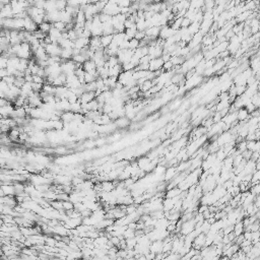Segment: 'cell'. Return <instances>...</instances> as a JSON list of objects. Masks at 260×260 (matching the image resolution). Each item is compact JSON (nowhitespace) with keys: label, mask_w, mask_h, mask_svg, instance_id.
Segmentation results:
<instances>
[{"label":"cell","mask_w":260,"mask_h":260,"mask_svg":"<svg viewBox=\"0 0 260 260\" xmlns=\"http://www.w3.org/2000/svg\"><path fill=\"white\" fill-rule=\"evenodd\" d=\"M231 141H234V136L232 135L231 132H228V131L223 132L221 135H218V138L217 139L218 147H223L224 146L228 144Z\"/></svg>","instance_id":"1"},{"label":"cell","mask_w":260,"mask_h":260,"mask_svg":"<svg viewBox=\"0 0 260 260\" xmlns=\"http://www.w3.org/2000/svg\"><path fill=\"white\" fill-rule=\"evenodd\" d=\"M45 50L48 57H60V53H61L62 49L60 48L58 44H49L45 47Z\"/></svg>","instance_id":"2"},{"label":"cell","mask_w":260,"mask_h":260,"mask_svg":"<svg viewBox=\"0 0 260 260\" xmlns=\"http://www.w3.org/2000/svg\"><path fill=\"white\" fill-rule=\"evenodd\" d=\"M194 229H195V221H194L193 218H192V220L187 221H185V223L182 224L180 232H181L182 235L187 236V235H189L192 231H194Z\"/></svg>","instance_id":"3"},{"label":"cell","mask_w":260,"mask_h":260,"mask_svg":"<svg viewBox=\"0 0 260 260\" xmlns=\"http://www.w3.org/2000/svg\"><path fill=\"white\" fill-rule=\"evenodd\" d=\"M38 30V26L36 24L30 16H27L24 18V26H23V31L27 33H30V34H33L34 32H36Z\"/></svg>","instance_id":"4"},{"label":"cell","mask_w":260,"mask_h":260,"mask_svg":"<svg viewBox=\"0 0 260 260\" xmlns=\"http://www.w3.org/2000/svg\"><path fill=\"white\" fill-rule=\"evenodd\" d=\"M163 65H164V61L162 60V58H155V59L150 60L149 61V71L155 72V71H158V70H162Z\"/></svg>","instance_id":"5"},{"label":"cell","mask_w":260,"mask_h":260,"mask_svg":"<svg viewBox=\"0 0 260 260\" xmlns=\"http://www.w3.org/2000/svg\"><path fill=\"white\" fill-rule=\"evenodd\" d=\"M33 55H34V58L36 61H46V60L48 59V55H47V53H46L45 48H43L42 46H41Z\"/></svg>","instance_id":"6"},{"label":"cell","mask_w":260,"mask_h":260,"mask_svg":"<svg viewBox=\"0 0 260 260\" xmlns=\"http://www.w3.org/2000/svg\"><path fill=\"white\" fill-rule=\"evenodd\" d=\"M0 14L2 15V17L4 20H7V18H13V13H12V9L11 6H10V3L4 4L2 6L1 10H0Z\"/></svg>","instance_id":"7"},{"label":"cell","mask_w":260,"mask_h":260,"mask_svg":"<svg viewBox=\"0 0 260 260\" xmlns=\"http://www.w3.org/2000/svg\"><path fill=\"white\" fill-rule=\"evenodd\" d=\"M14 111V108L11 104H8L6 106L0 107V115H1L3 118H10L11 114Z\"/></svg>","instance_id":"8"},{"label":"cell","mask_w":260,"mask_h":260,"mask_svg":"<svg viewBox=\"0 0 260 260\" xmlns=\"http://www.w3.org/2000/svg\"><path fill=\"white\" fill-rule=\"evenodd\" d=\"M95 99H96L95 92H84L80 96V98L78 99V101L80 102V104H87L91 102V101L95 100Z\"/></svg>","instance_id":"9"},{"label":"cell","mask_w":260,"mask_h":260,"mask_svg":"<svg viewBox=\"0 0 260 260\" xmlns=\"http://www.w3.org/2000/svg\"><path fill=\"white\" fill-rule=\"evenodd\" d=\"M249 118H250V114L248 113V111L246 110L245 108L239 109V110L237 111V120L239 122L248 121Z\"/></svg>","instance_id":"10"},{"label":"cell","mask_w":260,"mask_h":260,"mask_svg":"<svg viewBox=\"0 0 260 260\" xmlns=\"http://www.w3.org/2000/svg\"><path fill=\"white\" fill-rule=\"evenodd\" d=\"M160 31H161V28L158 27H152L150 29H146V37H152V38H155V39H158V35H160Z\"/></svg>","instance_id":"11"},{"label":"cell","mask_w":260,"mask_h":260,"mask_svg":"<svg viewBox=\"0 0 260 260\" xmlns=\"http://www.w3.org/2000/svg\"><path fill=\"white\" fill-rule=\"evenodd\" d=\"M122 66L121 64H118L114 67H111L108 69V74H109V77H112V76H115V77H118L120 73L122 72Z\"/></svg>","instance_id":"12"},{"label":"cell","mask_w":260,"mask_h":260,"mask_svg":"<svg viewBox=\"0 0 260 260\" xmlns=\"http://www.w3.org/2000/svg\"><path fill=\"white\" fill-rule=\"evenodd\" d=\"M182 190L178 187H175V188H172V189L168 190L166 192V198L168 199H172V198H175V197L179 196L181 194Z\"/></svg>","instance_id":"13"},{"label":"cell","mask_w":260,"mask_h":260,"mask_svg":"<svg viewBox=\"0 0 260 260\" xmlns=\"http://www.w3.org/2000/svg\"><path fill=\"white\" fill-rule=\"evenodd\" d=\"M52 27H53V23H48V21H43L40 26H38V30L42 32L43 34L47 35L48 33L50 32Z\"/></svg>","instance_id":"14"},{"label":"cell","mask_w":260,"mask_h":260,"mask_svg":"<svg viewBox=\"0 0 260 260\" xmlns=\"http://www.w3.org/2000/svg\"><path fill=\"white\" fill-rule=\"evenodd\" d=\"M60 58L62 61H67V60L72 59V50L70 49H62L61 53H60Z\"/></svg>","instance_id":"15"},{"label":"cell","mask_w":260,"mask_h":260,"mask_svg":"<svg viewBox=\"0 0 260 260\" xmlns=\"http://www.w3.org/2000/svg\"><path fill=\"white\" fill-rule=\"evenodd\" d=\"M101 40V45L104 49H106L109 45L112 43V40H113V35H109V36H102L100 38Z\"/></svg>","instance_id":"16"},{"label":"cell","mask_w":260,"mask_h":260,"mask_svg":"<svg viewBox=\"0 0 260 260\" xmlns=\"http://www.w3.org/2000/svg\"><path fill=\"white\" fill-rule=\"evenodd\" d=\"M44 10L46 13L55 11L56 9V1H45V6H44Z\"/></svg>","instance_id":"17"},{"label":"cell","mask_w":260,"mask_h":260,"mask_svg":"<svg viewBox=\"0 0 260 260\" xmlns=\"http://www.w3.org/2000/svg\"><path fill=\"white\" fill-rule=\"evenodd\" d=\"M187 30H188V32H189V34L191 36H194L195 34H197V33H199V31H200V23H192L187 28Z\"/></svg>","instance_id":"18"},{"label":"cell","mask_w":260,"mask_h":260,"mask_svg":"<svg viewBox=\"0 0 260 260\" xmlns=\"http://www.w3.org/2000/svg\"><path fill=\"white\" fill-rule=\"evenodd\" d=\"M1 190L3 192V195L11 196L13 194H15V189L14 186L8 185V186H1Z\"/></svg>","instance_id":"19"},{"label":"cell","mask_w":260,"mask_h":260,"mask_svg":"<svg viewBox=\"0 0 260 260\" xmlns=\"http://www.w3.org/2000/svg\"><path fill=\"white\" fill-rule=\"evenodd\" d=\"M170 61L172 62V64H173V66H181V65L184 63L185 62V58H183V57H176V56H172L171 59H170Z\"/></svg>","instance_id":"20"},{"label":"cell","mask_w":260,"mask_h":260,"mask_svg":"<svg viewBox=\"0 0 260 260\" xmlns=\"http://www.w3.org/2000/svg\"><path fill=\"white\" fill-rule=\"evenodd\" d=\"M115 125L118 126V127L124 128V127H126L129 125V120H128L126 117H121V118H118L116 121H115Z\"/></svg>","instance_id":"21"},{"label":"cell","mask_w":260,"mask_h":260,"mask_svg":"<svg viewBox=\"0 0 260 260\" xmlns=\"http://www.w3.org/2000/svg\"><path fill=\"white\" fill-rule=\"evenodd\" d=\"M20 131L18 128H12V129H10L9 131V135H8V137H9L11 140H17L18 137H20Z\"/></svg>","instance_id":"22"},{"label":"cell","mask_w":260,"mask_h":260,"mask_svg":"<svg viewBox=\"0 0 260 260\" xmlns=\"http://www.w3.org/2000/svg\"><path fill=\"white\" fill-rule=\"evenodd\" d=\"M152 86H154V84H152V80H146L139 86V89H140L141 92H149Z\"/></svg>","instance_id":"23"},{"label":"cell","mask_w":260,"mask_h":260,"mask_svg":"<svg viewBox=\"0 0 260 260\" xmlns=\"http://www.w3.org/2000/svg\"><path fill=\"white\" fill-rule=\"evenodd\" d=\"M42 92H44L47 95H53L54 96V94H55V87H54L53 86H51V84L44 83Z\"/></svg>","instance_id":"24"},{"label":"cell","mask_w":260,"mask_h":260,"mask_svg":"<svg viewBox=\"0 0 260 260\" xmlns=\"http://www.w3.org/2000/svg\"><path fill=\"white\" fill-rule=\"evenodd\" d=\"M135 24H136L137 32H144L146 30V20H144V18L137 20H136Z\"/></svg>","instance_id":"25"},{"label":"cell","mask_w":260,"mask_h":260,"mask_svg":"<svg viewBox=\"0 0 260 260\" xmlns=\"http://www.w3.org/2000/svg\"><path fill=\"white\" fill-rule=\"evenodd\" d=\"M50 206L52 207L53 209L55 210H62L63 209V206H62V201L60 200H53L50 202Z\"/></svg>","instance_id":"26"},{"label":"cell","mask_w":260,"mask_h":260,"mask_svg":"<svg viewBox=\"0 0 260 260\" xmlns=\"http://www.w3.org/2000/svg\"><path fill=\"white\" fill-rule=\"evenodd\" d=\"M247 149V141L246 140H242L240 141L239 143H237V152H239V154L241 155L243 152H245V150Z\"/></svg>","instance_id":"27"},{"label":"cell","mask_w":260,"mask_h":260,"mask_svg":"<svg viewBox=\"0 0 260 260\" xmlns=\"http://www.w3.org/2000/svg\"><path fill=\"white\" fill-rule=\"evenodd\" d=\"M72 60L73 62H75V63H77V64H80V65H83L84 62L86 61V57H84L83 55H81V54H79V55H76V56H73L72 57Z\"/></svg>","instance_id":"28"},{"label":"cell","mask_w":260,"mask_h":260,"mask_svg":"<svg viewBox=\"0 0 260 260\" xmlns=\"http://www.w3.org/2000/svg\"><path fill=\"white\" fill-rule=\"evenodd\" d=\"M81 110V104L79 101H77L76 103L72 104V105H70V112H72V113H79Z\"/></svg>","instance_id":"29"},{"label":"cell","mask_w":260,"mask_h":260,"mask_svg":"<svg viewBox=\"0 0 260 260\" xmlns=\"http://www.w3.org/2000/svg\"><path fill=\"white\" fill-rule=\"evenodd\" d=\"M123 238H124L125 240L131 239V238H135V231H134V230H131L129 228H127L126 231H125L124 234H123Z\"/></svg>","instance_id":"30"},{"label":"cell","mask_w":260,"mask_h":260,"mask_svg":"<svg viewBox=\"0 0 260 260\" xmlns=\"http://www.w3.org/2000/svg\"><path fill=\"white\" fill-rule=\"evenodd\" d=\"M53 28H55L56 30H58L59 32L63 33V32H65V29H66V24L59 20V21H57V23H53Z\"/></svg>","instance_id":"31"},{"label":"cell","mask_w":260,"mask_h":260,"mask_svg":"<svg viewBox=\"0 0 260 260\" xmlns=\"http://www.w3.org/2000/svg\"><path fill=\"white\" fill-rule=\"evenodd\" d=\"M62 206H63V210H65V211H69V210L74 209V204L71 203L69 200L62 201Z\"/></svg>","instance_id":"32"},{"label":"cell","mask_w":260,"mask_h":260,"mask_svg":"<svg viewBox=\"0 0 260 260\" xmlns=\"http://www.w3.org/2000/svg\"><path fill=\"white\" fill-rule=\"evenodd\" d=\"M98 77H96L95 75L91 74V73H87L86 72L84 73V83H94L96 81V79Z\"/></svg>","instance_id":"33"},{"label":"cell","mask_w":260,"mask_h":260,"mask_svg":"<svg viewBox=\"0 0 260 260\" xmlns=\"http://www.w3.org/2000/svg\"><path fill=\"white\" fill-rule=\"evenodd\" d=\"M138 48H139V41H137L136 39H131L129 41V50L135 51Z\"/></svg>","instance_id":"34"},{"label":"cell","mask_w":260,"mask_h":260,"mask_svg":"<svg viewBox=\"0 0 260 260\" xmlns=\"http://www.w3.org/2000/svg\"><path fill=\"white\" fill-rule=\"evenodd\" d=\"M251 103H252L257 109L259 108V105H260V98H259V94H258V92H256V94L254 95L252 98H251Z\"/></svg>","instance_id":"35"},{"label":"cell","mask_w":260,"mask_h":260,"mask_svg":"<svg viewBox=\"0 0 260 260\" xmlns=\"http://www.w3.org/2000/svg\"><path fill=\"white\" fill-rule=\"evenodd\" d=\"M3 80L7 83L8 86H12L13 84H14L15 77H14V76H11V75H7V76H5V77L3 78Z\"/></svg>","instance_id":"36"},{"label":"cell","mask_w":260,"mask_h":260,"mask_svg":"<svg viewBox=\"0 0 260 260\" xmlns=\"http://www.w3.org/2000/svg\"><path fill=\"white\" fill-rule=\"evenodd\" d=\"M66 6H67L66 1H56V9L58 10V11H62V10H64Z\"/></svg>","instance_id":"37"},{"label":"cell","mask_w":260,"mask_h":260,"mask_svg":"<svg viewBox=\"0 0 260 260\" xmlns=\"http://www.w3.org/2000/svg\"><path fill=\"white\" fill-rule=\"evenodd\" d=\"M247 86H236V95L237 97H240L245 92Z\"/></svg>","instance_id":"38"},{"label":"cell","mask_w":260,"mask_h":260,"mask_svg":"<svg viewBox=\"0 0 260 260\" xmlns=\"http://www.w3.org/2000/svg\"><path fill=\"white\" fill-rule=\"evenodd\" d=\"M8 59L4 56H0V69H6Z\"/></svg>","instance_id":"39"},{"label":"cell","mask_w":260,"mask_h":260,"mask_svg":"<svg viewBox=\"0 0 260 260\" xmlns=\"http://www.w3.org/2000/svg\"><path fill=\"white\" fill-rule=\"evenodd\" d=\"M173 68H174V66H173V64H172V62L168 61V62H165V63H164L162 69H163V71H171Z\"/></svg>","instance_id":"40"},{"label":"cell","mask_w":260,"mask_h":260,"mask_svg":"<svg viewBox=\"0 0 260 260\" xmlns=\"http://www.w3.org/2000/svg\"><path fill=\"white\" fill-rule=\"evenodd\" d=\"M146 38V32H136L135 36H134V39H136L137 41H142Z\"/></svg>","instance_id":"41"},{"label":"cell","mask_w":260,"mask_h":260,"mask_svg":"<svg viewBox=\"0 0 260 260\" xmlns=\"http://www.w3.org/2000/svg\"><path fill=\"white\" fill-rule=\"evenodd\" d=\"M128 49H129V41L124 40L121 44H120V46H119V50H123V51H125V50H128Z\"/></svg>","instance_id":"42"},{"label":"cell","mask_w":260,"mask_h":260,"mask_svg":"<svg viewBox=\"0 0 260 260\" xmlns=\"http://www.w3.org/2000/svg\"><path fill=\"white\" fill-rule=\"evenodd\" d=\"M33 83L44 84L45 83V78L41 77V76H38V75H33Z\"/></svg>","instance_id":"43"},{"label":"cell","mask_w":260,"mask_h":260,"mask_svg":"<svg viewBox=\"0 0 260 260\" xmlns=\"http://www.w3.org/2000/svg\"><path fill=\"white\" fill-rule=\"evenodd\" d=\"M212 121H213V123H218V122H221V114H220V112H215V114H212Z\"/></svg>","instance_id":"44"},{"label":"cell","mask_w":260,"mask_h":260,"mask_svg":"<svg viewBox=\"0 0 260 260\" xmlns=\"http://www.w3.org/2000/svg\"><path fill=\"white\" fill-rule=\"evenodd\" d=\"M204 107H200V108H198V109H196L195 111L193 112V114H192V120L193 119H195V118H197V117L199 116V115H200L202 112H203V110H204Z\"/></svg>","instance_id":"45"},{"label":"cell","mask_w":260,"mask_h":260,"mask_svg":"<svg viewBox=\"0 0 260 260\" xmlns=\"http://www.w3.org/2000/svg\"><path fill=\"white\" fill-rule=\"evenodd\" d=\"M132 2L130 1H118L117 2V5L120 7V8H124V7H130V5Z\"/></svg>","instance_id":"46"},{"label":"cell","mask_w":260,"mask_h":260,"mask_svg":"<svg viewBox=\"0 0 260 260\" xmlns=\"http://www.w3.org/2000/svg\"><path fill=\"white\" fill-rule=\"evenodd\" d=\"M191 24V21L189 18L187 17H183V20H182V23H181V28H185L187 29L188 27H189Z\"/></svg>","instance_id":"47"},{"label":"cell","mask_w":260,"mask_h":260,"mask_svg":"<svg viewBox=\"0 0 260 260\" xmlns=\"http://www.w3.org/2000/svg\"><path fill=\"white\" fill-rule=\"evenodd\" d=\"M149 61H150L149 56L146 55V56H143L140 60H139V64H149Z\"/></svg>","instance_id":"48"},{"label":"cell","mask_w":260,"mask_h":260,"mask_svg":"<svg viewBox=\"0 0 260 260\" xmlns=\"http://www.w3.org/2000/svg\"><path fill=\"white\" fill-rule=\"evenodd\" d=\"M161 58H162V60L164 61V63H165V62L170 61V59H171V55H170L169 53H165V52H163V55H162Z\"/></svg>","instance_id":"49"},{"label":"cell","mask_w":260,"mask_h":260,"mask_svg":"<svg viewBox=\"0 0 260 260\" xmlns=\"http://www.w3.org/2000/svg\"><path fill=\"white\" fill-rule=\"evenodd\" d=\"M133 23H131V21L129 20H125V23H124V28H125V30H127V29H130L131 27L133 26Z\"/></svg>","instance_id":"50"},{"label":"cell","mask_w":260,"mask_h":260,"mask_svg":"<svg viewBox=\"0 0 260 260\" xmlns=\"http://www.w3.org/2000/svg\"><path fill=\"white\" fill-rule=\"evenodd\" d=\"M208 209V206H207V205H201L200 207H199L198 208V213H203L204 211H206V210Z\"/></svg>","instance_id":"51"},{"label":"cell","mask_w":260,"mask_h":260,"mask_svg":"<svg viewBox=\"0 0 260 260\" xmlns=\"http://www.w3.org/2000/svg\"><path fill=\"white\" fill-rule=\"evenodd\" d=\"M55 152H57V154H64L65 152H66V149H64V147H59V149H56Z\"/></svg>","instance_id":"52"},{"label":"cell","mask_w":260,"mask_h":260,"mask_svg":"<svg viewBox=\"0 0 260 260\" xmlns=\"http://www.w3.org/2000/svg\"><path fill=\"white\" fill-rule=\"evenodd\" d=\"M53 260H63V259H60V258H58V257H57V258H54Z\"/></svg>","instance_id":"53"}]
</instances>
